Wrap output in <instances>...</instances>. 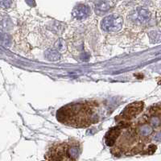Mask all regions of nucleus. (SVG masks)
Listing matches in <instances>:
<instances>
[{"instance_id":"f257e3e1","label":"nucleus","mask_w":161,"mask_h":161,"mask_svg":"<svg viewBox=\"0 0 161 161\" xmlns=\"http://www.w3.org/2000/svg\"><path fill=\"white\" fill-rule=\"evenodd\" d=\"M58 121L75 127H85L93 123L94 108L90 103H71L57 111Z\"/></svg>"},{"instance_id":"39448f33","label":"nucleus","mask_w":161,"mask_h":161,"mask_svg":"<svg viewBox=\"0 0 161 161\" xmlns=\"http://www.w3.org/2000/svg\"><path fill=\"white\" fill-rule=\"evenodd\" d=\"M151 14L148 11L143 8H138L134 11V13L131 14V19L134 22L136 23H146L150 20Z\"/></svg>"},{"instance_id":"0eeeda50","label":"nucleus","mask_w":161,"mask_h":161,"mask_svg":"<svg viewBox=\"0 0 161 161\" xmlns=\"http://www.w3.org/2000/svg\"><path fill=\"white\" fill-rule=\"evenodd\" d=\"M90 12V9L87 6L85 5H79L76 7L73 11V15L77 20H82V19L87 17Z\"/></svg>"},{"instance_id":"f03ea898","label":"nucleus","mask_w":161,"mask_h":161,"mask_svg":"<svg viewBox=\"0 0 161 161\" xmlns=\"http://www.w3.org/2000/svg\"><path fill=\"white\" fill-rule=\"evenodd\" d=\"M78 147L72 144H60L58 147L52 148L49 152L51 158L53 160H71L76 159L78 156Z\"/></svg>"},{"instance_id":"1a4fd4ad","label":"nucleus","mask_w":161,"mask_h":161,"mask_svg":"<svg viewBox=\"0 0 161 161\" xmlns=\"http://www.w3.org/2000/svg\"><path fill=\"white\" fill-rule=\"evenodd\" d=\"M0 41H2L3 44H6V45H8L10 41L8 35L5 33L4 31H2V30H0Z\"/></svg>"},{"instance_id":"6e6552de","label":"nucleus","mask_w":161,"mask_h":161,"mask_svg":"<svg viewBox=\"0 0 161 161\" xmlns=\"http://www.w3.org/2000/svg\"><path fill=\"white\" fill-rule=\"evenodd\" d=\"M45 57L49 61H57L60 59V54L56 49H48L45 52Z\"/></svg>"},{"instance_id":"423d86ee","label":"nucleus","mask_w":161,"mask_h":161,"mask_svg":"<svg viewBox=\"0 0 161 161\" xmlns=\"http://www.w3.org/2000/svg\"><path fill=\"white\" fill-rule=\"evenodd\" d=\"M120 129L119 127L112 128L111 130H110L107 132V134H106V143L107 146H113L115 143V141L117 140V138L119 136L120 134Z\"/></svg>"},{"instance_id":"9b49d317","label":"nucleus","mask_w":161,"mask_h":161,"mask_svg":"<svg viewBox=\"0 0 161 161\" xmlns=\"http://www.w3.org/2000/svg\"><path fill=\"white\" fill-rule=\"evenodd\" d=\"M0 4L5 8H9L12 4V0H0Z\"/></svg>"},{"instance_id":"9d476101","label":"nucleus","mask_w":161,"mask_h":161,"mask_svg":"<svg viewBox=\"0 0 161 161\" xmlns=\"http://www.w3.org/2000/svg\"><path fill=\"white\" fill-rule=\"evenodd\" d=\"M97 8L101 11H107L110 8V5L106 2H101L97 5Z\"/></svg>"},{"instance_id":"7ed1b4c3","label":"nucleus","mask_w":161,"mask_h":161,"mask_svg":"<svg viewBox=\"0 0 161 161\" xmlns=\"http://www.w3.org/2000/svg\"><path fill=\"white\" fill-rule=\"evenodd\" d=\"M123 20L119 15L112 14L103 19L101 23V27L106 32H117L123 27Z\"/></svg>"},{"instance_id":"20e7f679","label":"nucleus","mask_w":161,"mask_h":161,"mask_svg":"<svg viewBox=\"0 0 161 161\" xmlns=\"http://www.w3.org/2000/svg\"><path fill=\"white\" fill-rule=\"evenodd\" d=\"M143 109V102H134L127 106L123 110V115L124 119H130L136 116Z\"/></svg>"}]
</instances>
